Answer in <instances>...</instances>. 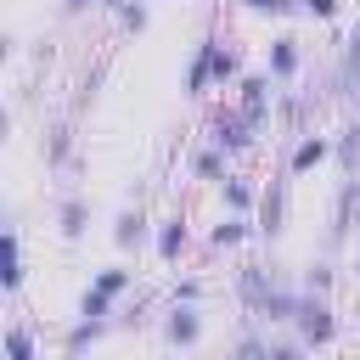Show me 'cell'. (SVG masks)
<instances>
[{
    "label": "cell",
    "mask_w": 360,
    "mask_h": 360,
    "mask_svg": "<svg viewBox=\"0 0 360 360\" xmlns=\"http://www.w3.org/2000/svg\"><path fill=\"white\" fill-rule=\"evenodd\" d=\"M292 332H298L309 349H326V343L338 338V309H332V298H321V292H298Z\"/></svg>",
    "instance_id": "1"
},
{
    "label": "cell",
    "mask_w": 360,
    "mask_h": 360,
    "mask_svg": "<svg viewBox=\"0 0 360 360\" xmlns=\"http://www.w3.org/2000/svg\"><path fill=\"white\" fill-rule=\"evenodd\" d=\"M281 287H287V281L276 276V264H242V270H236V298H242L248 315H264Z\"/></svg>",
    "instance_id": "2"
},
{
    "label": "cell",
    "mask_w": 360,
    "mask_h": 360,
    "mask_svg": "<svg viewBox=\"0 0 360 360\" xmlns=\"http://www.w3.org/2000/svg\"><path fill=\"white\" fill-rule=\"evenodd\" d=\"M208 141H214L219 152H248V146L259 141V129L242 118V107H219V112L208 118Z\"/></svg>",
    "instance_id": "3"
},
{
    "label": "cell",
    "mask_w": 360,
    "mask_h": 360,
    "mask_svg": "<svg viewBox=\"0 0 360 360\" xmlns=\"http://www.w3.org/2000/svg\"><path fill=\"white\" fill-rule=\"evenodd\" d=\"M338 96H343L349 118H360V22H354V34L343 39V56H338Z\"/></svg>",
    "instance_id": "4"
},
{
    "label": "cell",
    "mask_w": 360,
    "mask_h": 360,
    "mask_svg": "<svg viewBox=\"0 0 360 360\" xmlns=\"http://www.w3.org/2000/svg\"><path fill=\"white\" fill-rule=\"evenodd\" d=\"M236 90H242V101H236L242 118H248L253 129H264V124H270V96H276V90H270V73H248Z\"/></svg>",
    "instance_id": "5"
},
{
    "label": "cell",
    "mask_w": 360,
    "mask_h": 360,
    "mask_svg": "<svg viewBox=\"0 0 360 360\" xmlns=\"http://www.w3.org/2000/svg\"><path fill=\"white\" fill-rule=\"evenodd\" d=\"M259 236H281L287 231V180H270V191H259V219H253Z\"/></svg>",
    "instance_id": "6"
},
{
    "label": "cell",
    "mask_w": 360,
    "mask_h": 360,
    "mask_svg": "<svg viewBox=\"0 0 360 360\" xmlns=\"http://www.w3.org/2000/svg\"><path fill=\"white\" fill-rule=\"evenodd\" d=\"M163 338H169L174 349H197V343H202V309H197V304H174V309L163 315Z\"/></svg>",
    "instance_id": "7"
},
{
    "label": "cell",
    "mask_w": 360,
    "mask_h": 360,
    "mask_svg": "<svg viewBox=\"0 0 360 360\" xmlns=\"http://www.w3.org/2000/svg\"><path fill=\"white\" fill-rule=\"evenodd\" d=\"M332 158V141L326 135H298V146H292V158H287V174H309V169H321Z\"/></svg>",
    "instance_id": "8"
},
{
    "label": "cell",
    "mask_w": 360,
    "mask_h": 360,
    "mask_svg": "<svg viewBox=\"0 0 360 360\" xmlns=\"http://www.w3.org/2000/svg\"><path fill=\"white\" fill-rule=\"evenodd\" d=\"M146 242V214L141 208H118V219H112V248L118 253H135Z\"/></svg>",
    "instance_id": "9"
},
{
    "label": "cell",
    "mask_w": 360,
    "mask_h": 360,
    "mask_svg": "<svg viewBox=\"0 0 360 360\" xmlns=\"http://www.w3.org/2000/svg\"><path fill=\"white\" fill-rule=\"evenodd\" d=\"M186 242H191V231H186V219H180V214H169V219L158 225V259H163V264H180V253H186Z\"/></svg>",
    "instance_id": "10"
},
{
    "label": "cell",
    "mask_w": 360,
    "mask_h": 360,
    "mask_svg": "<svg viewBox=\"0 0 360 360\" xmlns=\"http://www.w3.org/2000/svg\"><path fill=\"white\" fill-rule=\"evenodd\" d=\"M332 158H338L343 180H349V174H360V118H349V124L338 129V141H332Z\"/></svg>",
    "instance_id": "11"
},
{
    "label": "cell",
    "mask_w": 360,
    "mask_h": 360,
    "mask_svg": "<svg viewBox=\"0 0 360 360\" xmlns=\"http://www.w3.org/2000/svg\"><path fill=\"white\" fill-rule=\"evenodd\" d=\"M214 84V34L197 45V56H191V68H186V96H202Z\"/></svg>",
    "instance_id": "12"
},
{
    "label": "cell",
    "mask_w": 360,
    "mask_h": 360,
    "mask_svg": "<svg viewBox=\"0 0 360 360\" xmlns=\"http://www.w3.org/2000/svg\"><path fill=\"white\" fill-rule=\"evenodd\" d=\"M219 197H225L231 214H253V208H259V191H253V180H242V174H225V180H219Z\"/></svg>",
    "instance_id": "13"
},
{
    "label": "cell",
    "mask_w": 360,
    "mask_h": 360,
    "mask_svg": "<svg viewBox=\"0 0 360 360\" xmlns=\"http://www.w3.org/2000/svg\"><path fill=\"white\" fill-rule=\"evenodd\" d=\"M298 68H304L298 39H276L270 45V79H298Z\"/></svg>",
    "instance_id": "14"
},
{
    "label": "cell",
    "mask_w": 360,
    "mask_h": 360,
    "mask_svg": "<svg viewBox=\"0 0 360 360\" xmlns=\"http://www.w3.org/2000/svg\"><path fill=\"white\" fill-rule=\"evenodd\" d=\"M56 225H62V236H68V242H79V236H84V225H90V202H84V197H62Z\"/></svg>",
    "instance_id": "15"
},
{
    "label": "cell",
    "mask_w": 360,
    "mask_h": 360,
    "mask_svg": "<svg viewBox=\"0 0 360 360\" xmlns=\"http://www.w3.org/2000/svg\"><path fill=\"white\" fill-rule=\"evenodd\" d=\"M248 231H253V225H248V214H225V219L208 231V242H214L219 253H231V248H242V242H248Z\"/></svg>",
    "instance_id": "16"
},
{
    "label": "cell",
    "mask_w": 360,
    "mask_h": 360,
    "mask_svg": "<svg viewBox=\"0 0 360 360\" xmlns=\"http://www.w3.org/2000/svg\"><path fill=\"white\" fill-rule=\"evenodd\" d=\"M101 332H107V321H84V315H79V326L62 338V360H84V349H90Z\"/></svg>",
    "instance_id": "17"
},
{
    "label": "cell",
    "mask_w": 360,
    "mask_h": 360,
    "mask_svg": "<svg viewBox=\"0 0 360 360\" xmlns=\"http://www.w3.org/2000/svg\"><path fill=\"white\" fill-rule=\"evenodd\" d=\"M90 287H101L107 298H118V292H129V287H135V270H129V264H107V270H96V276H90Z\"/></svg>",
    "instance_id": "18"
},
{
    "label": "cell",
    "mask_w": 360,
    "mask_h": 360,
    "mask_svg": "<svg viewBox=\"0 0 360 360\" xmlns=\"http://www.w3.org/2000/svg\"><path fill=\"white\" fill-rule=\"evenodd\" d=\"M68 152H73V129H68V118H56V124H51V141H45V163L62 169Z\"/></svg>",
    "instance_id": "19"
},
{
    "label": "cell",
    "mask_w": 360,
    "mask_h": 360,
    "mask_svg": "<svg viewBox=\"0 0 360 360\" xmlns=\"http://www.w3.org/2000/svg\"><path fill=\"white\" fill-rule=\"evenodd\" d=\"M79 315H84V321H107V315H112V298H107L101 287H84V292H79Z\"/></svg>",
    "instance_id": "20"
},
{
    "label": "cell",
    "mask_w": 360,
    "mask_h": 360,
    "mask_svg": "<svg viewBox=\"0 0 360 360\" xmlns=\"http://www.w3.org/2000/svg\"><path fill=\"white\" fill-rule=\"evenodd\" d=\"M231 360H270V338L242 332V338H236V349H231Z\"/></svg>",
    "instance_id": "21"
},
{
    "label": "cell",
    "mask_w": 360,
    "mask_h": 360,
    "mask_svg": "<svg viewBox=\"0 0 360 360\" xmlns=\"http://www.w3.org/2000/svg\"><path fill=\"white\" fill-rule=\"evenodd\" d=\"M242 11H259V17H292L304 11V0H236Z\"/></svg>",
    "instance_id": "22"
},
{
    "label": "cell",
    "mask_w": 360,
    "mask_h": 360,
    "mask_svg": "<svg viewBox=\"0 0 360 360\" xmlns=\"http://www.w3.org/2000/svg\"><path fill=\"white\" fill-rule=\"evenodd\" d=\"M242 73V62H236V51H225L219 39H214V84H231Z\"/></svg>",
    "instance_id": "23"
},
{
    "label": "cell",
    "mask_w": 360,
    "mask_h": 360,
    "mask_svg": "<svg viewBox=\"0 0 360 360\" xmlns=\"http://www.w3.org/2000/svg\"><path fill=\"white\" fill-rule=\"evenodd\" d=\"M298 292H321V298H332V264L326 259H315L309 264V276H304V287Z\"/></svg>",
    "instance_id": "24"
},
{
    "label": "cell",
    "mask_w": 360,
    "mask_h": 360,
    "mask_svg": "<svg viewBox=\"0 0 360 360\" xmlns=\"http://www.w3.org/2000/svg\"><path fill=\"white\" fill-rule=\"evenodd\" d=\"M6 360H34V332L28 326H11L6 332Z\"/></svg>",
    "instance_id": "25"
},
{
    "label": "cell",
    "mask_w": 360,
    "mask_h": 360,
    "mask_svg": "<svg viewBox=\"0 0 360 360\" xmlns=\"http://www.w3.org/2000/svg\"><path fill=\"white\" fill-rule=\"evenodd\" d=\"M309 354V343L292 332V338H270V360H304Z\"/></svg>",
    "instance_id": "26"
},
{
    "label": "cell",
    "mask_w": 360,
    "mask_h": 360,
    "mask_svg": "<svg viewBox=\"0 0 360 360\" xmlns=\"http://www.w3.org/2000/svg\"><path fill=\"white\" fill-rule=\"evenodd\" d=\"M191 169H197L202 180H219V174H225V152H219V146H208V152H197V163H191Z\"/></svg>",
    "instance_id": "27"
},
{
    "label": "cell",
    "mask_w": 360,
    "mask_h": 360,
    "mask_svg": "<svg viewBox=\"0 0 360 360\" xmlns=\"http://www.w3.org/2000/svg\"><path fill=\"white\" fill-rule=\"evenodd\" d=\"M118 22H124L129 34H141V28H146V6H141V0H124V6H118Z\"/></svg>",
    "instance_id": "28"
},
{
    "label": "cell",
    "mask_w": 360,
    "mask_h": 360,
    "mask_svg": "<svg viewBox=\"0 0 360 360\" xmlns=\"http://www.w3.org/2000/svg\"><path fill=\"white\" fill-rule=\"evenodd\" d=\"M197 298H202V281H197V276L174 281V304H197Z\"/></svg>",
    "instance_id": "29"
},
{
    "label": "cell",
    "mask_w": 360,
    "mask_h": 360,
    "mask_svg": "<svg viewBox=\"0 0 360 360\" xmlns=\"http://www.w3.org/2000/svg\"><path fill=\"white\" fill-rule=\"evenodd\" d=\"M338 11H343V0H304V17H321V22H326V17H338Z\"/></svg>",
    "instance_id": "30"
},
{
    "label": "cell",
    "mask_w": 360,
    "mask_h": 360,
    "mask_svg": "<svg viewBox=\"0 0 360 360\" xmlns=\"http://www.w3.org/2000/svg\"><path fill=\"white\" fill-rule=\"evenodd\" d=\"M62 6H68V11H84V6H96V0H62Z\"/></svg>",
    "instance_id": "31"
},
{
    "label": "cell",
    "mask_w": 360,
    "mask_h": 360,
    "mask_svg": "<svg viewBox=\"0 0 360 360\" xmlns=\"http://www.w3.org/2000/svg\"><path fill=\"white\" fill-rule=\"evenodd\" d=\"M96 6H124V0H96Z\"/></svg>",
    "instance_id": "32"
},
{
    "label": "cell",
    "mask_w": 360,
    "mask_h": 360,
    "mask_svg": "<svg viewBox=\"0 0 360 360\" xmlns=\"http://www.w3.org/2000/svg\"><path fill=\"white\" fill-rule=\"evenodd\" d=\"M354 276H360V259H354Z\"/></svg>",
    "instance_id": "33"
},
{
    "label": "cell",
    "mask_w": 360,
    "mask_h": 360,
    "mask_svg": "<svg viewBox=\"0 0 360 360\" xmlns=\"http://www.w3.org/2000/svg\"><path fill=\"white\" fill-rule=\"evenodd\" d=\"M354 315H360V309H354Z\"/></svg>",
    "instance_id": "34"
}]
</instances>
